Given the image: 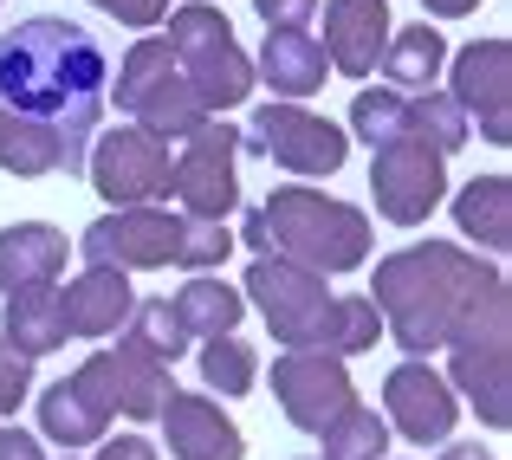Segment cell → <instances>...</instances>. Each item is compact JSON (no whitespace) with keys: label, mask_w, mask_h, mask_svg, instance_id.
<instances>
[{"label":"cell","mask_w":512,"mask_h":460,"mask_svg":"<svg viewBox=\"0 0 512 460\" xmlns=\"http://www.w3.org/2000/svg\"><path fill=\"white\" fill-rule=\"evenodd\" d=\"M111 98V59L78 20L33 13L0 39V111L52 124L65 137V175H85L91 130Z\"/></svg>","instance_id":"1"},{"label":"cell","mask_w":512,"mask_h":460,"mask_svg":"<svg viewBox=\"0 0 512 460\" xmlns=\"http://www.w3.org/2000/svg\"><path fill=\"white\" fill-rule=\"evenodd\" d=\"M500 279H506L500 266H487L461 240H415V247L376 260L370 305L383 311L389 344H402L409 357H435V350H448L454 324L487 299Z\"/></svg>","instance_id":"2"},{"label":"cell","mask_w":512,"mask_h":460,"mask_svg":"<svg viewBox=\"0 0 512 460\" xmlns=\"http://www.w3.org/2000/svg\"><path fill=\"white\" fill-rule=\"evenodd\" d=\"M240 240L253 247V260H260V253H279V260L312 266V273H325V279L357 273L376 247L370 214L338 201V195H318V188H305V182L273 188V201H260V208L247 214Z\"/></svg>","instance_id":"3"},{"label":"cell","mask_w":512,"mask_h":460,"mask_svg":"<svg viewBox=\"0 0 512 460\" xmlns=\"http://www.w3.org/2000/svg\"><path fill=\"white\" fill-rule=\"evenodd\" d=\"M163 46L175 52L188 91L201 98V111H208V117H221V111H234V104L253 98V59L240 52L234 20H227L221 7H208V0H188V7H175Z\"/></svg>","instance_id":"4"},{"label":"cell","mask_w":512,"mask_h":460,"mask_svg":"<svg viewBox=\"0 0 512 460\" xmlns=\"http://www.w3.org/2000/svg\"><path fill=\"white\" fill-rule=\"evenodd\" d=\"M111 91H117V111L137 117V130L163 137L169 150L208 124V111H201V98L188 91L182 65H175V52L163 46V39H137V46L124 52V65H117Z\"/></svg>","instance_id":"5"},{"label":"cell","mask_w":512,"mask_h":460,"mask_svg":"<svg viewBox=\"0 0 512 460\" xmlns=\"http://www.w3.org/2000/svg\"><path fill=\"white\" fill-rule=\"evenodd\" d=\"M240 150L279 162L286 175H299V182H318V175H338L344 156H350V137L331 117L305 111V104H260L253 111V124L240 130Z\"/></svg>","instance_id":"6"},{"label":"cell","mask_w":512,"mask_h":460,"mask_svg":"<svg viewBox=\"0 0 512 460\" xmlns=\"http://www.w3.org/2000/svg\"><path fill=\"white\" fill-rule=\"evenodd\" d=\"M175 208L188 221H227L240 208V130H227L221 117L175 143V182H169Z\"/></svg>","instance_id":"7"},{"label":"cell","mask_w":512,"mask_h":460,"mask_svg":"<svg viewBox=\"0 0 512 460\" xmlns=\"http://www.w3.org/2000/svg\"><path fill=\"white\" fill-rule=\"evenodd\" d=\"M85 175L111 208H156L175 182V150L150 130H104L85 150Z\"/></svg>","instance_id":"8"},{"label":"cell","mask_w":512,"mask_h":460,"mask_svg":"<svg viewBox=\"0 0 512 460\" xmlns=\"http://www.w3.org/2000/svg\"><path fill=\"white\" fill-rule=\"evenodd\" d=\"M441 72H448V98L467 111V124H474L493 150H506L512 143V39H500V33L474 39V46H461Z\"/></svg>","instance_id":"9"},{"label":"cell","mask_w":512,"mask_h":460,"mask_svg":"<svg viewBox=\"0 0 512 460\" xmlns=\"http://www.w3.org/2000/svg\"><path fill=\"white\" fill-rule=\"evenodd\" d=\"M370 195H376V214H383V221L422 227L428 214L448 201V156H435L415 137L389 143V150H370Z\"/></svg>","instance_id":"10"},{"label":"cell","mask_w":512,"mask_h":460,"mask_svg":"<svg viewBox=\"0 0 512 460\" xmlns=\"http://www.w3.org/2000/svg\"><path fill=\"white\" fill-rule=\"evenodd\" d=\"M240 299H253L266 311V324H273V337L286 350H305L318 331V318H325V305L338 299V292H325V273H312V266H292L279 260V253H260V260L247 266V292Z\"/></svg>","instance_id":"11"},{"label":"cell","mask_w":512,"mask_h":460,"mask_svg":"<svg viewBox=\"0 0 512 460\" xmlns=\"http://www.w3.org/2000/svg\"><path fill=\"white\" fill-rule=\"evenodd\" d=\"M175 247H182V214L169 208H111L104 221H91L78 234V253L91 266H117V273L175 266Z\"/></svg>","instance_id":"12"},{"label":"cell","mask_w":512,"mask_h":460,"mask_svg":"<svg viewBox=\"0 0 512 460\" xmlns=\"http://www.w3.org/2000/svg\"><path fill=\"white\" fill-rule=\"evenodd\" d=\"M72 376L91 389V396H98L104 415H124V422H156V415H163V402L175 396L169 363L143 357L137 344H124V337H117V350H91Z\"/></svg>","instance_id":"13"},{"label":"cell","mask_w":512,"mask_h":460,"mask_svg":"<svg viewBox=\"0 0 512 460\" xmlns=\"http://www.w3.org/2000/svg\"><path fill=\"white\" fill-rule=\"evenodd\" d=\"M383 422L396 428L402 441L428 448V441H448L454 422H461V396L448 389V376L428 357H402L396 370L383 376Z\"/></svg>","instance_id":"14"},{"label":"cell","mask_w":512,"mask_h":460,"mask_svg":"<svg viewBox=\"0 0 512 460\" xmlns=\"http://www.w3.org/2000/svg\"><path fill=\"white\" fill-rule=\"evenodd\" d=\"M273 402L286 409L292 428L318 435L325 422H338L350 402H357V389H350L344 357H331V350H286L273 363Z\"/></svg>","instance_id":"15"},{"label":"cell","mask_w":512,"mask_h":460,"mask_svg":"<svg viewBox=\"0 0 512 460\" xmlns=\"http://www.w3.org/2000/svg\"><path fill=\"white\" fill-rule=\"evenodd\" d=\"M448 389H461L487 428H512V337L448 344Z\"/></svg>","instance_id":"16"},{"label":"cell","mask_w":512,"mask_h":460,"mask_svg":"<svg viewBox=\"0 0 512 460\" xmlns=\"http://www.w3.org/2000/svg\"><path fill=\"white\" fill-rule=\"evenodd\" d=\"M325 78H331V59L312 26H266V46L253 59V85H266L279 104H305L325 91Z\"/></svg>","instance_id":"17"},{"label":"cell","mask_w":512,"mask_h":460,"mask_svg":"<svg viewBox=\"0 0 512 460\" xmlns=\"http://www.w3.org/2000/svg\"><path fill=\"white\" fill-rule=\"evenodd\" d=\"M389 33H396V20H389V0H325V59L331 72L344 78H370L376 59H383Z\"/></svg>","instance_id":"18"},{"label":"cell","mask_w":512,"mask_h":460,"mask_svg":"<svg viewBox=\"0 0 512 460\" xmlns=\"http://www.w3.org/2000/svg\"><path fill=\"white\" fill-rule=\"evenodd\" d=\"M163 441L175 460H247V435L234 428V415H221L214 396H175L163 402Z\"/></svg>","instance_id":"19"},{"label":"cell","mask_w":512,"mask_h":460,"mask_svg":"<svg viewBox=\"0 0 512 460\" xmlns=\"http://www.w3.org/2000/svg\"><path fill=\"white\" fill-rule=\"evenodd\" d=\"M137 305V286L130 273L117 266H85L72 286L59 292V318H65V337H117Z\"/></svg>","instance_id":"20"},{"label":"cell","mask_w":512,"mask_h":460,"mask_svg":"<svg viewBox=\"0 0 512 460\" xmlns=\"http://www.w3.org/2000/svg\"><path fill=\"white\" fill-rule=\"evenodd\" d=\"M72 240L52 221H13L0 234V292H26V286H59Z\"/></svg>","instance_id":"21"},{"label":"cell","mask_w":512,"mask_h":460,"mask_svg":"<svg viewBox=\"0 0 512 460\" xmlns=\"http://www.w3.org/2000/svg\"><path fill=\"white\" fill-rule=\"evenodd\" d=\"M104 428H111V415L98 409V396L78 376H59V383L39 389V441H59L65 454H78V448H98Z\"/></svg>","instance_id":"22"},{"label":"cell","mask_w":512,"mask_h":460,"mask_svg":"<svg viewBox=\"0 0 512 460\" xmlns=\"http://www.w3.org/2000/svg\"><path fill=\"white\" fill-rule=\"evenodd\" d=\"M376 65H383L389 91H402V98H415V91H435L441 65H448V39H441V26H428V20H422V26H396Z\"/></svg>","instance_id":"23"},{"label":"cell","mask_w":512,"mask_h":460,"mask_svg":"<svg viewBox=\"0 0 512 460\" xmlns=\"http://www.w3.org/2000/svg\"><path fill=\"white\" fill-rule=\"evenodd\" d=\"M169 311H175V324H182L188 344H208V337H234V324H240V311H247V299H240V286H227V279L195 273V279H188V286L169 299Z\"/></svg>","instance_id":"24"},{"label":"cell","mask_w":512,"mask_h":460,"mask_svg":"<svg viewBox=\"0 0 512 460\" xmlns=\"http://www.w3.org/2000/svg\"><path fill=\"white\" fill-rule=\"evenodd\" d=\"M0 337H7L20 357H52L65 350V318H59V286H26L7 292V311H0Z\"/></svg>","instance_id":"25"},{"label":"cell","mask_w":512,"mask_h":460,"mask_svg":"<svg viewBox=\"0 0 512 460\" xmlns=\"http://www.w3.org/2000/svg\"><path fill=\"white\" fill-rule=\"evenodd\" d=\"M454 227H461L474 247L506 253L512 247V175H474V182L454 195Z\"/></svg>","instance_id":"26"},{"label":"cell","mask_w":512,"mask_h":460,"mask_svg":"<svg viewBox=\"0 0 512 460\" xmlns=\"http://www.w3.org/2000/svg\"><path fill=\"white\" fill-rule=\"evenodd\" d=\"M0 169L20 175V182H33V175H65V137L52 124L0 111Z\"/></svg>","instance_id":"27"},{"label":"cell","mask_w":512,"mask_h":460,"mask_svg":"<svg viewBox=\"0 0 512 460\" xmlns=\"http://www.w3.org/2000/svg\"><path fill=\"white\" fill-rule=\"evenodd\" d=\"M376 344H383V311L350 292V299H331V305H325V318H318V331H312V344H305V350L363 357V350H376Z\"/></svg>","instance_id":"28"},{"label":"cell","mask_w":512,"mask_h":460,"mask_svg":"<svg viewBox=\"0 0 512 460\" xmlns=\"http://www.w3.org/2000/svg\"><path fill=\"white\" fill-rule=\"evenodd\" d=\"M318 441H325L318 460H383L389 454V422L376 409H363V402H350L338 422L318 428Z\"/></svg>","instance_id":"29"},{"label":"cell","mask_w":512,"mask_h":460,"mask_svg":"<svg viewBox=\"0 0 512 460\" xmlns=\"http://www.w3.org/2000/svg\"><path fill=\"white\" fill-rule=\"evenodd\" d=\"M409 137L428 143L435 156H454L467 137H474V124H467V111L448 98V91H415L409 98Z\"/></svg>","instance_id":"30"},{"label":"cell","mask_w":512,"mask_h":460,"mask_svg":"<svg viewBox=\"0 0 512 460\" xmlns=\"http://www.w3.org/2000/svg\"><path fill=\"white\" fill-rule=\"evenodd\" d=\"M344 137H363L370 150L402 143V137H409V98H402V91H389V85L357 91V98H350V130H344Z\"/></svg>","instance_id":"31"},{"label":"cell","mask_w":512,"mask_h":460,"mask_svg":"<svg viewBox=\"0 0 512 460\" xmlns=\"http://www.w3.org/2000/svg\"><path fill=\"white\" fill-rule=\"evenodd\" d=\"M124 344H137L143 357H156V363H169L175 370V357H188V337H182V324H175V311L169 299H137L130 305V318H124Z\"/></svg>","instance_id":"32"},{"label":"cell","mask_w":512,"mask_h":460,"mask_svg":"<svg viewBox=\"0 0 512 460\" xmlns=\"http://www.w3.org/2000/svg\"><path fill=\"white\" fill-rule=\"evenodd\" d=\"M201 383L221 389V396H253L260 357H253L247 337H208V344H201Z\"/></svg>","instance_id":"33"},{"label":"cell","mask_w":512,"mask_h":460,"mask_svg":"<svg viewBox=\"0 0 512 460\" xmlns=\"http://www.w3.org/2000/svg\"><path fill=\"white\" fill-rule=\"evenodd\" d=\"M227 253H234V234H227L221 221H188V214H182V247H175V266H188V273H214Z\"/></svg>","instance_id":"34"},{"label":"cell","mask_w":512,"mask_h":460,"mask_svg":"<svg viewBox=\"0 0 512 460\" xmlns=\"http://www.w3.org/2000/svg\"><path fill=\"white\" fill-rule=\"evenodd\" d=\"M33 357H20V350L7 344V337H0V422H7L13 409H20L26 396H33Z\"/></svg>","instance_id":"35"},{"label":"cell","mask_w":512,"mask_h":460,"mask_svg":"<svg viewBox=\"0 0 512 460\" xmlns=\"http://www.w3.org/2000/svg\"><path fill=\"white\" fill-rule=\"evenodd\" d=\"M91 7H104L117 26H163L169 0H91Z\"/></svg>","instance_id":"36"},{"label":"cell","mask_w":512,"mask_h":460,"mask_svg":"<svg viewBox=\"0 0 512 460\" xmlns=\"http://www.w3.org/2000/svg\"><path fill=\"white\" fill-rule=\"evenodd\" d=\"M253 13H260L266 26H312L318 0H253Z\"/></svg>","instance_id":"37"},{"label":"cell","mask_w":512,"mask_h":460,"mask_svg":"<svg viewBox=\"0 0 512 460\" xmlns=\"http://www.w3.org/2000/svg\"><path fill=\"white\" fill-rule=\"evenodd\" d=\"M0 460H46L39 435H26L20 422H0Z\"/></svg>","instance_id":"38"},{"label":"cell","mask_w":512,"mask_h":460,"mask_svg":"<svg viewBox=\"0 0 512 460\" xmlns=\"http://www.w3.org/2000/svg\"><path fill=\"white\" fill-rule=\"evenodd\" d=\"M428 13H435V20H467V13L480 7V0H422Z\"/></svg>","instance_id":"39"},{"label":"cell","mask_w":512,"mask_h":460,"mask_svg":"<svg viewBox=\"0 0 512 460\" xmlns=\"http://www.w3.org/2000/svg\"><path fill=\"white\" fill-rule=\"evenodd\" d=\"M441 460H493L480 441H454V448H441Z\"/></svg>","instance_id":"40"}]
</instances>
